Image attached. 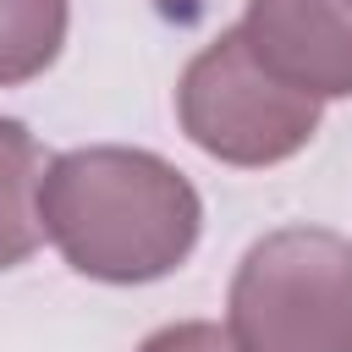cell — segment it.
Instances as JSON below:
<instances>
[{
  "mask_svg": "<svg viewBox=\"0 0 352 352\" xmlns=\"http://www.w3.org/2000/svg\"><path fill=\"white\" fill-rule=\"evenodd\" d=\"M38 226L77 275L143 286L187 264L204 204L170 160L99 143L44 160Z\"/></svg>",
  "mask_w": 352,
  "mask_h": 352,
  "instance_id": "1",
  "label": "cell"
},
{
  "mask_svg": "<svg viewBox=\"0 0 352 352\" xmlns=\"http://www.w3.org/2000/svg\"><path fill=\"white\" fill-rule=\"evenodd\" d=\"M236 352H352V242L324 226L258 236L226 297Z\"/></svg>",
  "mask_w": 352,
  "mask_h": 352,
  "instance_id": "2",
  "label": "cell"
},
{
  "mask_svg": "<svg viewBox=\"0 0 352 352\" xmlns=\"http://www.w3.org/2000/svg\"><path fill=\"white\" fill-rule=\"evenodd\" d=\"M176 116L204 154L242 170L280 165L319 132V99L275 82L253 60L242 28H226L187 60L176 82Z\"/></svg>",
  "mask_w": 352,
  "mask_h": 352,
  "instance_id": "3",
  "label": "cell"
},
{
  "mask_svg": "<svg viewBox=\"0 0 352 352\" xmlns=\"http://www.w3.org/2000/svg\"><path fill=\"white\" fill-rule=\"evenodd\" d=\"M236 28L275 82L319 104L352 99V0H248Z\"/></svg>",
  "mask_w": 352,
  "mask_h": 352,
  "instance_id": "4",
  "label": "cell"
},
{
  "mask_svg": "<svg viewBox=\"0 0 352 352\" xmlns=\"http://www.w3.org/2000/svg\"><path fill=\"white\" fill-rule=\"evenodd\" d=\"M38 176H44L38 138L22 121L0 116V270H16L44 242V226H38Z\"/></svg>",
  "mask_w": 352,
  "mask_h": 352,
  "instance_id": "5",
  "label": "cell"
},
{
  "mask_svg": "<svg viewBox=\"0 0 352 352\" xmlns=\"http://www.w3.org/2000/svg\"><path fill=\"white\" fill-rule=\"evenodd\" d=\"M66 44V0H0V88L33 82Z\"/></svg>",
  "mask_w": 352,
  "mask_h": 352,
  "instance_id": "6",
  "label": "cell"
},
{
  "mask_svg": "<svg viewBox=\"0 0 352 352\" xmlns=\"http://www.w3.org/2000/svg\"><path fill=\"white\" fill-rule=\"evenodd\" d=\"M138 352H236V346H231V336H226L220 324H209V319H182V324L154 330Z\"/></svg>",
  "mask_w": 352,
  "mask_h": 352,
  "instance_id": "7",
  "label": "cell"
}]
</instances>
